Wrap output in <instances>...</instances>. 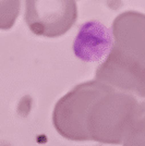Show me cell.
<instances>
[{
	"mask_svg": "<svg viewBox=\"0 0 145 146\" xmlns=\"http://www.w3.org/2000/svg\"><path fill=\"white\" fill-rule=\"evenodd\" d=\"M144 103L96 80L75 86L56 104L54 125L72 141L142 146Z\"/></svg>",
	"mask_w": 145,
	"mask_h": 146,
	"instance_id": "1",
	"label": "cell"
},
{
	"mask_svg": "<svg viewBox=\"0 0 145 146\" xmlns=\"http://www.w3.org/2000/svg\"><path fill=\"white\" fill-rule=\"evenodd\" d=\"M145 18L126 11L115 19L112 45L106 60L97 68L95 80L116 91L141 98L145 95Z\"/></svg>",
	"mask_w": 145,
	"mask_h": 146,
	"instance_id": "2",
	"label": "cell"
},
{
	"mask_svg": "<svg viewBox=\"0 0 145 146\" xmlns=\"http://www.w3.org/2000/svg\"><path fill=\"white\" fill-rule=\"evenodd\" d=\"M25 22L37 36L56 38L71 30L78 19L75 0H25Z\"/></svg>",
	"mask_w": 145,
	"mask_h": 146,
	"instance_id": "3",
	"label": "cell"
},
{
	"mask_svg": "<svg viewBox=\"0 0 145 146\" xmlns=\"http://www.w3.org/2000/svg\"><path fill=\"white\" fill-rule=\"evenodd\" d=\"M112 45L110 31L98 21H88L80 27L73 43L75 56L84 61L100 60Z\"/></svg>",
	"mask_w": 145,
	"mask_h": 146,
	"instance_id": "4",
	"label": "cell"
},
{
	"mask_svg": "<svg viewBox=\"0 0 145 146\" xmlns=\"http://www.w3.org/2000/svg\"><path fill=\"white\" fill-rule=\"evenodd\" d=\"M21 0H0V30L8 31L15 24Z\"/></svg>",
	"mask_w": 145,
	"mask_h": 146,
	"instance_id": "5",
	"label": "cell"
}]
</instances>
